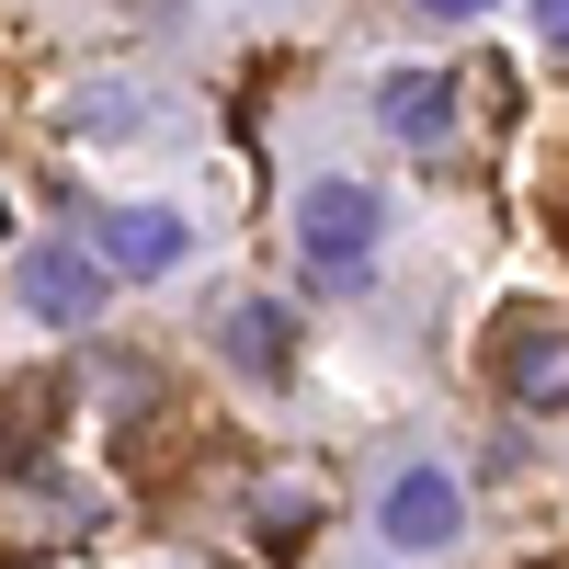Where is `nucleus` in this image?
<instances>
[{
  "label": "nucleus",
  "instance_id": "423d86ee",
  "mask_svg": "<svg viewBox=\"0 0 569 569\" xmlns=\"http://www.w3.org/2000/svg\"><path fill=\"white\" fill-rule=\"evenodd\" d=\"M376 126H388L399 149H445L456 137V80L445 69H388L376 80Z\"/></svg>",
  "mask_w": 569,
  "mask_h": 569
},
{
  "label": "nucleus",
  "instance_id": "6e6552de",
  "mask_svg": "<svg viewBox=\"0 0 569 569\" xmlns=\"http://www.w3.org/2000/svg\"><path fill=\"white\" fill-rule=\"evenodd\" d=\"M69 126H80V137H126V126H149V114H137V91H91Z\"/></svg>",
  "mask_w": 569,
  "mask_h": 569
},
{
  "label": "nucleus",
  "instance_id": "f257e3e1",
  "mask_svg": "<svg viewBox=\"0 0 569 569\" xmlns=\"http://www.w3.org/2000/svg\"><path fill=\"white\" fill-rule=\"evenodd\" d=\"M376 240H388V194H376V182L330 171V182L297 194V273H308V284H365Z\"/></svg>",
  "mask_w": 569,
  "mask_h": 569
},
{
  "label": "nucleus",
  "instance_id": "f03ea898",
  "mask_svg": "<svg viewBox=\"0 0 569 569\" xmlns=\"http://www.w3.org/2000/svg\"><path fill=\"white\" fill-rule=\"evenodd\" d=\"M376 536H388V558H445L467 536V479L456 467H399L376 490Z\"/></svg>",
  "mask_w": 569,
  "mask_h": 569
},
{
  "label": "nucleus",
  "instance_id": "20e7f679",
  "mask_svg": "<svg viewBox=\"0 0 569 569\" xmlns=\"http://www.w3.org/2000/svg\"><path fill=\"white\" fill-rule=\"evenodd\" d=\"M490 376H501V399H512V410L558 421V410H569V330H558V319H512V330H501V353H490Z\"/></svg>",
  "mask_w": 569,
  "mask_h": 569
},
{
  "label": "nucleus",
  "instance_id": "7ed1b4c3",
  "mask_svg": "<svg viewBox=\"0 0 569 569\" xmlns=\"http://www.w3.org/2000/svg\"><path fill=\"white\" fill-rule=\"evenodd\" d=\"M12 297H23V319H46V330H91V319H103V297H114V262L80 251V240H34Z\"/></svg>",
  "mask_w": 569,
  "mask_h": 569
},
{
  "label": "nucleus",
  "instance_id": "1a4fd4ad",
  "mask_svg": "<svg viewBox=\"0 0 569 569\" xmlns=\"http://www.w3.org/2000/svg\"><path fill=\"white\" fill-rule=\"evenodd\" d=\"M525 12H536V46H547V58H569V0H525Z\"/></svg>",
  "mask_w": 569,
  "mask_h": 569
},
{
  "label": "nucleus",
  "instance_id": "0eeeda50",
  "mask_svg": "<svg viewBox=\"0 0 569 569\" xmlns=\"http://www.w3.org/2000/svg\"><path fill=\"white\" fill-rule=\"evenodd\" d=\"M228 365H240L251 388H284V376H297V308L284 297H240L228 308Z\"/></svg>",
  "mask_w": 569,
  "mask_h": 569
},
{
  "label": "nucleus",
  "instance_id": "9d476101",
  "mask_svg": "<svg viewBox=\"0 0 569 569\" xmlns=\"http://www.w3.org/2000/svg\"><path fill=\"white\" fill-rule=\"evenodd\" d=\"M421 23H479V12H501V0H410Z\"/></svg>",
  "mask_w": 569,
  "mask_h": 569
},
{
  "label": "nucleus",
  "instance_id": "39448f33",
  "mask_svg": "<svg viewBox=\"0 0 569 569\" xmlns=\"http://www.w3.org/2000/svg\"><path fill=\"white\" fill-rule=\"evenodd\" d=\"M91 251H103L126 284H160V273H182V262H194V228H182L171 206H103Z\"/></svg>",
  "mask_w": 569,
  "mask_h": 569
}]
</instances>
